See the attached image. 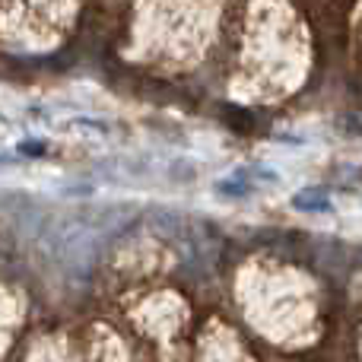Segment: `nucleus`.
Returning a JSON list of instances; mask_svg holds the SVG:
<instances>
[{
    "label": "nucleus",
    "mask_w": 362,
    "mask_h": 362,
    "mask_svg": "<svg viewBox=\"0 0 362 362\" xmlns=\"http://www.w3.org/2000/svg\"><path fill=\"white\" fill-rule=\"evenodd\" d=\"M308 64L305 29L283 0H255L248 23V42L238 67L245 70V89L261 99L296 89Z\"/></svg>",
    "instance_id": "f257e3e1"
},
{
    "label": "nucleus",
    "mask_w": 362,
    "mask_h": 362,
    "mask_svg": "<svg viewBox=\"0 0 362 362\" xmlns=\"http://www.w3.org/2000/svg\"><path fill=\"white\" fill-rule=\"evenodd\" d=\"M293 204L299 206V210H327V200H325V194H321V191H305V194H299Z\"/></svg>",
    "instance_id": "7ed1b4c3"
},
{
    "label": "nucleus",
    "mask_w": 362,
    "mask_h": 362,
    "mask_svg": "<svg viewBox=\"0 0 362 362\" xmlns=\"http://www.w3.org/2000/svg\"><path fill=\"white\" fill-rule=\"evenodd\" d=\"M219 0H144L137 6V42L163 64H194L216 23Z\"/></svg>",
    "instance_id": "f03ea898"
}]
</instances>
